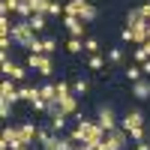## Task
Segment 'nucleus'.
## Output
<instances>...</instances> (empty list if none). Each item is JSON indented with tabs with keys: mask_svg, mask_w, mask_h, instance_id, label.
Wrapping results in <instances>:
<instances>
[{
	"mask_svg": "<svg viewBox=\"0 0 150 150\" xmlns=\"http://www.w3.org/2000/svg\"><path fill=\"white\" fill-rule=\"evenodd\" d=\"M105 135H108V132L99 126L96 120H81L78 126H72V129H69V138H72L75 144H90V147H96L99 141L105 138Z\"/></svg>",
	"mask_w": 150,
	"mask_h": 150,
	"instance_id": "f257e3e1",
	"label": "nucleus"
},
{
	"mask_svg": "<svg viewBox=\"0 0 150 150\" xmlns=\"http://www.w3.org/2000/svg\"><path fill=\"white\" fill-rule=\"evenodd\" d=\"M120 126L129 132V138L138 144V141H147V129H144V114L138 108H129L126 114H123V120H120Z\"/></svg>",
	"mask_w": 150,
	"mask_h": 150,
	"instance_id": "f03ea898",
	"label": "nucleus"
},
{
	"mask_svg": "<svg viewBox=\"0 0 150 150\" xmlns=\"http://www.w3.org/2000/svg\"><path fill=\"white\" fill-rule=\"evenodd\" d=\"M129 141H132V138H129V132L123 129V126H117L114 132H108L105 138L96 144V150H126V147H129Z\"/></svg>",
	"mask_w": 150,
	"mask_h": 150,
	"instance_id": "7ed1b4c3",
	"label": "nucleus"
},
{
	"mask_svg": "<svg viewBox=\"0 0 150 150\" xmlns=\"http://www.w3.org/2000/svg\"><path fill=\"white\" fill-rule=\"evenodd\" d=\"M9 36L15 39V45L27 48V51H30V45L39 39V36H36V30L30 27V21H15V24H12V33H9Z\"/></svg>",
	"mask_w": 150,
	"mask_h": 150,
	"instance_id": "20e7f679",
	"label": "nucleus"
},
{
	"mask_svg": "<svg viewBox=\"0 0 150 150\" xmlns=\"http://www.w3.org/2000/svg\"><path fill=\"white\" fill-rule=\"evenodd\" d=\"M27 66L36 69L42 78H51V75H54V60H51V54H27Z\"/></svg>",
	"mask_w": 150,
	"mask_h": 150,
	"instance_id": "39448f33",
	"label": "nucleus"
},
{
	"mask_svg": "<svg viewBox=\"0 0 150 150\" xmlns=\"http://www.w3.org/2000/svg\"><path fill=\"white\" fill-rule=\"evenodd\" d=\"M96 123H99L105 132H114V129L120 126V120H117V114H114V108H111V105H99V111H96Z\"/></svg>",
	"mask_w": 150,
	"mask_h": 150,
	"instance_id": "423d86ee",
	"label": "nucleus"
},
{
	"mask_svg": "<svg viewBox=\"0 0 150 150\" xmlns=\"http://www.w3.org/2000/svg\"><path fill=\"white\" fill-rule=\"evenodd\" d=\"M63 27H66V33L72 36V39H84V36H87V24H84L81 18L63 15Z\"/></svg>",
	"mask_w": 150,
	"mask_h": 150,
	"instance_id": "0eeeda50",
	"label": "nucleus"
},
{
	"mask_svg": "<svg viewBox=\"0 0 150 150\" xmlns=\"http://www.w3.org/2000/svg\"><path fill=\"white\" fill-rule=\"evenodd\" d=\"M0 102H9V105L21 102L18 87H15V81H12V78H3V81H0Z\"/></svg>",
	"mask_w": 150,
	"mask_h": 150,
	"instance_id": "6e6552de",
	"label": "nucleus"
},
{
	"mask_svg": "<svg viewBox=\"0 0 150 150\" xmlns=\"http://www.w3.org/2000/svg\"><path fill=\"white\" fill-rule=\"evenodd\" d=\"M0 69H3V78H12V81H27V69L12 63V60H0Z\"/></svg>",
	"mask_w": 150,
	"mask_h": 150,
	"instance_id": "1a4fd4ad",
	"label": "nucleus"
},
{
	"mask_svg": "<svg viewBox=\"0 0 150 150\" xmlns=\"http://www.w3.org/2000/svg\"><path fill=\"white\" fill-rule=\"evenodd\" d=\"M132 45H147L150 42V21H138V24H132Z\"/></svg>",
	"mask_w": 150,
	"mask_h": 150,
	"instance_id": "9d476101",
	"label": "nucleus"
},
{
	"mask_svg": "<svg viewBox=\"0 0 150 150\" xmlns=\"http://www.w3.org/2000/svg\"><path fill=\"white\" fill-rule=\"evenodd\" d=\"M57 105H60V111H63L66 117H75V114H78V96H75V93L57 96Z\"/></svg>",
	"mask_w": 150,
	"mask_h": 150,
	"instance_id": "9b49d317",
	"label": "nucleus"
},
{
	"mask_svg": "<svg viewBox=\"0 0 150 150\" xmlns=\"http://www.w3.org/2000/svg\"><path fill=\"white\" fill-rule=\"evenodd\" d=\"M18 129H21V141H27V144L36 147V141H39V126L30 123V120H24V123H18Z\"/></svg>",
	"mask_w": 150,
	"mask_h": 150,
	"instance_id": "f8f14e48",
	"label": "nucleus"
},
{
	"mask_svg": "<svg viewBox=\"0 0 150 150\" xmlns=\"http://www.w3.org/2000/svg\"><path fill=\"white\" fill-rule=\"evenodd\" d=\"M66 126H69V117L66 114H54V117H48V123H45V129L54 132V135H63Z\"/></svg>",
	"mask_w": 150,
	"mask_h": 150,
	"instance_id": "ddd939ff",
	"label": "nucleus"
},
{
	"mask_svg": "<svg viewBox=\"0 0 150 150\" xmlns=\"http://www.w3.org/2000/svg\"><path fill=\"white\" fill-rule=\"evenodd\" d=\"M132 96L138 99V102H147V99H150V78L135 81V84H132Z\"/></svg>",
	"mask_w": 150,
	"mask_h": 150,
	"instance_id": "4468645a",
	"label": "nucleus"
},
{
	"mask_svg": "<svg viewBox=\"0 0 150 150\" xmlns=\"http://www.w3.org/2000/svg\"><path fill=\"white\" fill-rule=\"evenodd\" d=\"M18 96H21V102H27V105H33V99H39V87H30V84H21V87H18Z\"/></svg>",
	"mask_w": 150,
	"mask_h": 150,
	"instance_id": "2eb2a0df",
	"label": "nucleus"
},
{
	"mask_svg": "<svg viewBox=\"0 0 150 150\" xmlns=\"http://www.w3.org/2000/svg\"><path fill=\"white\" fill-rule=\"evenodd\" d=\"M78 18H81L84 24H90V21H96V18H99V9L90 3V0H87V3L81 6V15H78Z\"/></svg>",
	"mask_w": 150,
	"mask_h": 150,
	"instance_id": "dca6fc26",
	"label": "nucleus"
},
{
	"mask_svg": "<svg viewBox=\"0 0 150 150\" xmlns=\"http://www.w3.org/2000/svg\"><path fill=\"white\" fill-rule=\"evenodd\" d=\"M27 6L33 15H48V9H51V0H27Z\"/></svg>",
	"mask_w": 150,
	"mask_h": 150,
	"instance_id": "f3484780",
	"label": "nucleus"
},
{
	"mask_svg": "<svg viewBox=\"0 0 150 150\" xmlns=\"http://www.w3.org/2000/svg\"><path fill=\"white\" fill-rule=\"evenodd\" d=\"M132 60H135V63H147V60H150V45H135L132 48Z\"/></svg>",
	"mask_w": 150,
	"mask_h": 150,
	"instance_id": "a211bd4d",
	"label": "nucleus"
},
{
	"mask_svg": "<svg viewBox=\"0 0 150 150\" xmlns=\"http://www.w3.org/2000/svg\"><path fill=\"white\" fill-rule=\"evenodd\" d=\"M105 60L114 63V66H123V63H126V51H123V48H111V51L105 54Z\"/></svg>",
	"mask_w": 150,
	"mask_h": 150,
	"instance_id": "6ab92c4d",
	"label": "nucleus"
},
{
	"mask_svg": "<svg viewBox=\"0 0 150 150\" xmlns=\"http://www.w3.org/2000/svg\"><path fill=\"white\" fill-rule=\"evenodd\" d=\"M39 96L45 99L48 105H51V102H57V84H42V87H39Z\"/></svg>",
	"mask_w": 150,
	"mask_h": 150,
	"instance_id": "aec40b11",
	"label": "nucleus"
},
{
	"mask_svg": "<svg viewBox=\"0 0 150 150\" xmlns=\"http://www.w3.org/2000/svg\"><path fill=\"white\" fill-rule=\"evenodd\" d=\"M123 78H129V84H135V81L144 78V72H141V66H126L123 69Z\"/></svg>",
	"mask_w": 150,
	"mask_h": 150,
	"instance_id": "412c9836",
	"label": "nucleus"
},
{
	"mask_svg": "<svg viewBox=\"0 0 150 150\" xmlns=\"http://www.w3.org/2000/svg\"><path fill=\"white\" fill-rule=\"evenodd\" d=\"M87 3V0H66V15H72V18H78L81 15V6Z\"/></svg>",
	"mask_w": 150,
	"mask_h": 150,
	"instance_id": "4be33fe9",
	"label": "nucleus"
},
{
	"mask_svg": "<svg viewBox=\"0 0 150 150\" xmlns=\"http://www.w3.org/2000/svg\"><path fill=\"white\" fill-rule=\"evenodd\" d=\"M72 93H75V96H87V93H90V81H87V78H78V81L72 84Z\"/></svg>",
	"mask_w": 150,
	"mask_h": 150,
	"instance_id": "5701e85b",
	"label": "nucleus"
},
{
	"mask_svg": "<svg viewBox=\"0 0 150 150\" xmlns=\"http://www.w3.org/2000/svg\"><path fill=\"white\" fill-rule=\"evenodd\" d=\"M87 66L90 69H102L105 66V54H87Z\"/></svg>",
	"mask_w": 150,
	"mask_h": 150,
	"instance_id": "b1692460",
	"label": "nucleus"
},
{
	"mask_svg": "<svg viewBox=\"0 0 150 150\" xmlns=\"http://www.w3.org/2000/svg\"><path fill=\"white\" fill-rule=\"evenodd\" d=\"M66 51H69V54H81V51H84V39H72V36H69Z\"/></svg>",
	"mask_w": 150,
	"mask_h": 150,
	"instance_id": "393cba45",
	"label": "nucleus"
},
{
	"mask_svg": "<svg viewBox=\"0 0 150 150\" xmlns=\"http://www.w3.org/2000/svg\"><path fill=\"white\" fill-rule=\"evenodd\" d=\"M45 24H48V15H33L30 18V27L39 33V30H45Z\"/></svg>",
	"mask_w": 150,
	"mask_h": 150,
	"instance_id": "a878e982",
	"label": "nucleus"
},
{
	"mask_svg": "<svg viewBox=\"0 0 150 150\" xmlns=\"http://www.w3.org/2000/svg\"><path fill=\"white\" fill-rule=\"evenodd\" d=\"M42 48H45V54H54V51H57V39H54V36H45V39H42Z\"/></svg>",
	"mask_w": 150,
	"mask_h": 150,
	"instance_id": "bb28decb",
	"label": "nucleus"
},
{
	"mask_svg": "<svg viewBox=\"0 0 150 150\" xmlns=\"http://www.w3.org/2000/svg\"><path fill=\"white\" fill-rule=\"evenodd\" d=\"M138 21H141V12H138V6H135V9L126 12V27H132V24H138Z\"/></svg>",
	"mask_w": 150,
	"mask_h": 150,
	"instance_id": "cd10ccee",
	"label": "nucleus"
},
{
	"mask_svg": "<svg viewBox=\"0 0 150 150\" xmlns=\"http://www.w3.org/2000/svg\"><path fill=\"white\" fill-rule=\"evenodd\" d=\"M12 33V24H9V15H0V36H9Z\"/></svg>",
	"mask_w": 150,
	"mask_h": 150,
	"instance_id": "c85d7f7f",
	"label": "nucleus"
},
{
	"mask_svg": "<svg viewBox=\"0 0 150 150\" xmlns=\"http://www.w3.org/2000/svg\"><path fill=\"white\" fill-rule=\"evenodd\" d=\"M12 108H15V105H9V102H0V117H3V123H9V117H12Z\"/></svg>",
	"mask_w": 150,
	"mask_h": 150,
	"instance_id": "c756f323",
	"label": "nucleus"
},
{
	"mask_svg": "<svg viewBox=\"0 0 150 150\" xmlns=\"http://www.w3.org/2000/svg\"><path fill=\"white\" fill-rule=\"evenodd\" d=\"M84 51L87 54H99V42L96 39H84Z\"/></svg>",
	"mask_w": 150,
	"mask_h": 150,
	"instance_id": "7c9ffc66",
	"label": "nucleus"
},
{
	"mask_svg": "<svg viewBox=\"0 0 150 150\" xmlns=\"http://www.w3.org/2000/svg\"><path fill=\"white\" fill-rule=\"evenodd\" d=\"M138 12H141V18H144V21H150V0L138 3Z\"/></svg>",
	"mask_w": 150,
	"mask_h": 150,
	"instance_id": "2f4dec72",
	"label": "nucleus"
},
{
	"mask_svg": "<svg viewBox=\"0 0 150 150\" xmlns=\"http://www.w3.org/2000/svg\"><path fill=\"white\" fill-rule=\"evenodd\" d=\"M120 42H132V30H129V27L120 30Z\"/></svg>",
	"mask_w": 150,
	"mask_h": 150,
	"instance_id": "473e14b6",
	"label": "nucleus"
},
{
	"mask_svg": "<svg viewBox=\"0 0 150 150\" xmlns=\"http://www.w3.org/2000/svg\"><path fill=\"white\" fill-rule=\"evenodd\" d=\"M12 150H33V144H27V141H18V144H12Z\"/></svg>",
	"mask_w": 150,
	"mask_h": 150,
	"instance_id": "72a5a7b5",
	"label": "nucleus"
},
{
	"mask_svg": "<svg viewBox=\"0 0 150 150\" xmlns=\"http://www.w3.org/2000/svg\"><path fill=\"white\" fill-rule=\"evenodd\" d=\"M141 72H144V78H150V60H147V63H141Z\"/></svg>",
	"mask_w": 150,
	"mask_h": 150,
	"instance_id": "f704fd0d",
	"label": "nucleus"
},
{
	"mask_svg": "<svg viewBox=\"0 0 150 150\" xmlns=\"http://www.w3.org/2000/svg\"><path fill=\"white\" fill-rule=\"evenodd\" d=\"M135 150H150V141H138V144H135Z\"/></svg>",
	"mask_w": 150,
	"mask_h": 150,
	"instance_id": "c9c22d12",
	"label": "nucleus"
},
{
	"mask_svg": "<svg viewBox=\"0 0 150 150\" xmlns=\"http://www.w3.org/2000/svg\"><path fill=\"white\" fill-rule=\"evenodd\" d=\"M75 150H96V147H90V144H75Z\"/></svg>",
	"mask_w": 150,
	"mask_h": 150,
	"instance_id": "e433bc0d",
	"label": "nucleus"
},
{
	"mask_svg": "<svg viewBox=\"0 0 150 150\" xmlns=\"http://www.w3.org/2000/svg\"><path fill=\"white\" fill-rule=\"evenodd\" d=\"M147 141H150V126H147Z\"/></svg>",
	"mask_w": 150,
	"mask_h": 150,
	"instance_id": "4c0bfd02",
	"label": "nucleus"
},
{
	"mask_svg": "<svg viewBox=\"0 0 150 150\" xmlns=\"http://www.w3.org/2000/svg\"><path fill=\"white\" fill-rule=\"evenodd\" d=\"M147 45H150V42H147Z\"/></svg>",
	"mask_w": 150,
	"mask_h": 150,
	"instance_id": "58836bf2",
	"label": "nucleus"
}]
</instances>
